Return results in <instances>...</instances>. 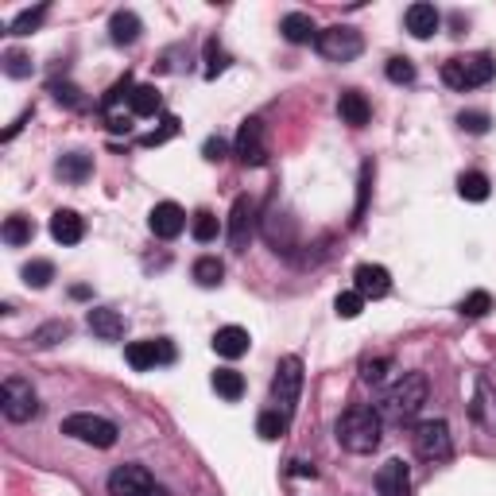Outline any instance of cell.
<instances>
[{"label":"cell","mask_w":496,"mask_h":496,"mask_svg":"<svg viewBox=\"0 0 496 496\" xmlns=\"http://www.w3.org/2000/svg\"><path fill=\"white\" fill-rule=\"evenodd\" d=\"M202 151H206V159H210V163H218V159H226V140H218V136H210V140H206V148H202Z\"/></svg>","instance_id":"cell-44"},{"label":"cell","mask_w":496,"mask_h":496,"mask_svg":"<svg viewBox=\"0 0 496 496\" xmlns=\"http://www.w3.org/2000/svg\"><path fill=\"white\" fill-rule=\"evenodd\" d=\"M381 434H384V419H381V411L369 404H353L346 415L338 419V442H341V450H349V454H372L376 446H381Z\"/></svg>","instance_id":"cell-1"},{"label":"cell","mask_w":496,"mask_h":496,"mask_svg":"<svg viewBox=\"0 0 496 496\" xmlns=\"http://www.w3.org/2000/svg\"><path fill=\"white\" fill-rule=\"evenodd\" d=\"M295 474H299V477H314V466H306V462H295Z\"/></svg>","instance_id":"cell-46"},{"label":"cell","mask_w":496,"mask_h":496,"mask_svg":"<svg viewBox=\"0 0 496 496\" xmlns=\"http://www.w3.org/2000/svg\"><path fill=\"white\" fill-rule=\"evenodd\" d=\"M214 392L221 399H229V404H237V399L244 396V376L237 369H218L214 372Z\"/></svg>","instance_id":"cell-24"},{"label":"cell","mask_w":496,"mask_h":496,"mask_svg":"<svg viewBox=\"0 0 496 496\" xmlns=\"http://www.w3.org/2000/svg\"><path fill=\"white\" fill-rule=\"evenodd\" d=\"M63 434H66V439H74V442L98 446V450H109V446H116V423L101 419V415H90V411L66 415L63 419Z\"/></svg>","instance_id":"cell-4"},{"label":"cell","mask_w":496,"mask_h":496,"mask_svg":"<svg viewBox=\"0 0 496 496\" xmlns=\"http://www.w3.org/2000/svg\"><path fill=\"white\" fill-rule=\"evenodd\" d=\"M51 279H55V264H51V260H31V264H23V283H28V287L43 291Z\"/></svg>","instance_id":"cell-29"},{"label":"cell","mask_w":496,"mask_h":496,"mask_svg":"<svg viewBox=\"0 0 496 496\" xmlns=\"http://www.w3.org/2000/svg\"><path fill=\"white\" fill-rule=\"evenodd\" d=\"M384 74H388V81H396V86H411V81H415V63L396 55V58H388Z\"/></svg>","instance_id":"cell-32"},{"label":"cell","mask_w":496,"mask_h":496,"mask_svg":"<svg viewBox=\"0 0 496 496\" xmlns=\"http://www.w3.org/2000/svg\"><path fill=\"white\" fill-rule=\"evenodd\" d=\"M4 74L8 78H28L31 74V58L20 51H4Z\"/></svg>","instance_id":"cell-39"},{"label":"cell","mask_w":496,"mask_h":496,"mask_svg":"<svg viewBox=\"0 0 496 496\" xmlns=\"http://www.w3.org/2000/svg\"><path fill=\"white\" fill-rule=\"evenodd\" d=\"M148 226H151V233H156V237L175 241V237H179V233L186 229V214H183L179 202H159L156 210H151Z\"/></svg>","instance_id":"cell-15"},{"label":"cell","mask_w":496,"mask_h":496,"mask_svg":"<svg viewBox=\"0 0 496 496\" xmlns=\"http://www.w3.org/2000/svg\"><path fill=\"white\" fill-rule=\"evenodd\" d=\"M51 237L58 244H78L81 237H86V221H81L74 210H55L51 218Z\"/></svg>","instance_id":"cell-19"},{"label":"cell","mask_w":496,"mask_h":496,"mask_svg":"<svg viewBox=\"0 0 496 496\" xmlns=\"http://www.w3.org/2000/svg\"><path fill=\"white\" fill-rule=\"evenodd\" d=\"M0 411H4L8 423H28L39 415V396H35V388L23 376H8L0 384Z\"/></svg>","instance_id":"cell-6"},{"label":"cell","mask_w":496,"mask_h":496,"mask_svg":"<svg viewBox=\"0 0 496 496\" xmlns=\"http://www.w3.org/2000/svg\"><path fill=\"white\" fill-rule=\"evenodd\" d=\"M376 492L381 496H407L411 492V469L404 458H388V462L376 469Z\"/></svg>","instance_id":"cell-13"},{"label":"cell","mask_w":496,"mask_h":496,"mask_svg":"<svg viewBox=\"0 0 496 496\" xmlns=\"http://www.w3.org/2000/svg\"><path fill=\"white\" fill-rule=\"evenodd\" d=\"M283 427H287V415H276V411L260 415V423H256V431H260V439H264V442H276L283 434Z\"/></svg>","instance_id":"cell-35"},{"label":"cell","mask_w":496,"mask_h":496,"mask_svg":"<svg viewBox=\"0 0 496 496\" xmlns=\"http://www.w3.org/2000/svg\"><path fill=\"white\" fill-rule=\"evenodd\" d=\"M299 392H303V361L299 357H283L279 369H276V381H271V396L276 404L283 407V415L291 419L295 404H299Z\"/></svg>","instance_id":"cell-9"},{"label":"cell","mask_w":496,"mask_h":496,"mask_svg":"<svg viewBox=\"0 0 496 496\" xmlns=\"http://www.w3.org/2000/svg\"><path fill=\"white\" fill-rule=\"evenodd\" d=\"M109 496H156V481L144 466H116L109 474Z\"/></svg>","instance_id":"cell-11"},{"label":"cell","mask_w":496,"mask_h":496,"mask_svg":"<svg viewBox=\"0 0 496 496\" xmlns=\"http://www.w3.org/2000/svg\"><path fill=\"white\" fill-rule=\"evenodd\" d=\"M191 233H194V241L210 244V241L218 237V218L210 214V210H198V214H194V221H191Z\"/></svg>","instance_id":"cell-33"},{"label":"cell","mask_w":496,"mask_h":496,"mask_svg":"<svg viewBox=\"0 0 496 496\" xmlns=\"http://www.w3.org/2000/svg\"><path fill=\"white\" fill-rule=\"evenodd\" d=\"M124 361L133 364L136 372H148L156 369V364H171L175 361V349L167 338H144V341H128L124 349Z\"/></svg>","instance_id":"cell-10"},{"label":"cell","mask_w":496,"mask_h":496,"mask_svg":"<svg viewBox=\"0 0 496 496\" xmlns=\"http://www.w3.org/2000/svg\"><path fill=\"white\" fill-rule=\"evenodd\" d=\"M338 113H341V121L353 124V128H364V124H369V116H372L369 101H364V93H357V90H346V93H341Z\"/></svg>","instance_id":"cell-22"},{"label":"cell","mask_w":496,"mask_h":496,"mask_svg":"<svg viewBox=\"0 0 496 496\" xmlns=\"http://www.w3.org/2000/svg\"><path fill=\"white\" fill-rule=\"evenodd\" d=\"M221 276H226V264H221L218 256H198L194 260V279L202 283V287H218Z\"/></svg>","instance_id":"cell-27"},{"label":"cell","mask_w":496,"mask_h":496,"mask_svg":"<svg viewBox=\"0 0 496 496\" xmlns=\"http://www.w3.org/2000/svg\"><path fill=\"white\" fill-rule=\"evenodd\" d=\"M404 23H407V31L415 35V39H431V35L439 31L442 16H439V8H434V4H411L404 12Z\"/></svg>","instance_id":"cell-18"},{"label":"cell","mask_w":496,"mask_h":496,"mask_svg":"<svg viewBox=\"0 0 496 496\" xmlns=\"http://www.w3.org/2000/svg\"><path fill=\"white\" fill-rule=\"evenodd\" d=\"M252 233H256V202L248 194H241L229 210V248L233 252H244Z\"/></svg>","instance_id":"cell-12"},{"label":"cell","mask_w":496,"mask_h":496,"mask_svg":"<svg viewBox=\"0 0 496 496\" xmlns=\"http://www.w3.org/2000/svg\"><path fill=\"white\" fill-rule=\"evenodd\" d=\"M492 78H496V63L489 55H466V58H450V63H442V81L450 90H458V93L489 86Z\"/></svg>","instance_id":"cell-3"},{"label":"cell","mask_w":496,"mask_h":496,"mask_svg":"<svg viewBox=\"0 0 496 496\" xmlns=\"http://www.w3.org/2000/svg\"><path fill=\"white\" fill-rule=\"evenodd\" d=\"M388 369H392V361H388V357H364L361 361V381L364 384H384Z\"/></svg>","instance_id":"cell-34"},{"label":"cell","mask_w":496,"mask_h":496,"mask_svg":"<svg viewBox=\"0 0 496 496\" xmlns=\"http://www.w3.org/2000/svg\"><path fill=\"white\" fill-rule=\"evenodd\" d=\"M353 291H357L361 299H384V295L392 291V276H388V268H381V264H361L353 271Z\"/></svg>","instance_id":"cell-14"},{"label":"cell","mask_w":496,"mask_h":496,"mask_svg":"<svg viewBox=\"0 0 496 496\" xmlns=\"http://www.w3.org/2000/svg\"><path fill=\"white\" fill-rule=\"evenodd\" d=\"M86 322L93 329V338H101V341H121L124 338V314L113 311V306H93V311L86 314Z\"/></svg>","instance_id":"cell-16"},{"label":"cell","mask_w":496,"mask_h":496,"mask_svg":"<svg viewBox=\"0 0 496 496\" xmlns=\"http://www.w3.org/2000/svg\"><path fill=\"white\" fill-rule=\"evenodd\" d=\"M415 454L423 462H446L454 454V439H450V427L446 419H427L415 427Z\"/></svg>","instance_id":"cell-7"},{"label":"cell","mask_w":496,"mask_h":496,"mask_svg":"<svg viewBox=\"0 0 496 496\" xmlns=\"http://www.w3.org/2000/svg\"><path fill=\"white\" fill-rule=\"evenodd\" d=\"M233 156H237L244 167H264L268 163V136H264V121L248 116L237 128V140H233Z\"/></svg>","instance_id":"cell-8"},{"label":"cell","mask_w":496,"mask_h":496,"mask_svg":"<svg viewBox=\"0 0 496 496\" xmlns=\"http://www.w3.org/2000/svg\"><path fill=\"white\" fill-rule=\"evenodd\" d=\"M334 311H338V318H357L364 311V299L357 291H341L334 299Z\"/></svg>","instance_id":"cell-37"},{"label":"cell","mask_w":496,"mask_h":496,"mask_svg":"<svg viewBox=\"0 0 496 496\" xmlns=\"http://www.w3.org/2000/svg\"><path fill=\"white\" fill-rule=\"evenodd\" d=\"M63 338H70V322H51V326H43V329H35V346L39 349H47V346H55V341H63Z\"/></svg>","instance_id":"cell-36"},{"label":"cell","mask_w":496,"mask_h":496,"mask_svg":"<svg viewBox=\"0 0 496 496\" xmlns=\"http://www.w3.org/2000/svg\"><path fill=\"white\" fill-rule=\"evenodd\" d=\"M279 31H283V39L287 43H318V28H314V20L306 16V12H287L279 23Z\"/></svg>","instance_id":"cell-20"},{"label":"cell","mask_w":496,"mask_h":496,"mask_svg":"<svg viewBox=\"0 0 496 496\" xmlns=\"http://www.w3.org/2000/svg\"><path fill=\"white\" fill-rule=\"evenodd\" d=\"M458 311H462V318H485L492 311V295L489 291H469Z\"/></svg>","instance_id":"cell-31"},{"label":"cell","mask_w":496,"mask_h":496,"mask_svg":"<svg viewBox=\"0 0 496 496\" xmlns=\"http://www.w3.org/2000/svg\"><path fill=\"white\" fill-rule=\"evenodd\" d=\"M133 128V116L128 113H109V133H128Z\"/></svg>","instance_id":"cell-45"},{"label":"cell","mask_w":496,"mask_h":496,"mask_svg":"<svg viewBox=\"0 0 496 496\" xmlns=\"http://www.w3.org/2000/svg\"><path fill=\"white\" fill-rule=\"evenodd\" d=\"M427 396H431L427 376H423V372H404L392 384V392L384 396V415L396 419V423H411L423 411V404H427Z\"/></svg>","instance_id":"cell-2"},{"label":"cell","mask_w":496,"mask_h":496,"mask_svg":"<svg viewBox=\"0 0 496 496\" xmlns=\"http://www.w3.org/2000/svg\"><path fill=\"white\" fill-rule=\"evenodd\" d=\"M369 183H372V163H364L361 167V191H357V210H353V226H357V221L364 218V202H369Z\"/></svg>","instance_id":"cell-40"},{"label":"cell","mask_w":496,"mask_h":496,"mask_svg":"<svg viewBox=\"0 0 496 496\" xmlns=\"http://www.w3.org/2000/svg\"><path fill=\"white\" fill-rule=\"evenodd\" d=\"M248 346H252V338H248L244 326H221L214 334V353H218V357H226V361L244 357Z\"/></svg>","instance_id":"cell-17"},{"label":"cell","mask_w":496,"mask_h":496,"mask_svg":"<svg viewBox=\"0 0 496 496\" xmlns=\"http://www.w3.org/2000/svg\"><path fill=\"white\" fill-rule=\"evenodd\" d=\"M4 244H12V248H20V244H31V237H35V226H31V218H23V214H12L8 221H4Z\"/></svg>","instance_id":"cell-25"},{"label":"cell","mask_w":496,"mask_h":496,"mask_svg":"<svg viewBox=\"0 0 496 496\" xmlns=\"http://www.w3.org/2000/svg\"><path fill=\"white\" fill-rule=\"evenodd\" d=\"M55 101H58V105H70V109H81V105H86V101L78 98L74 86H55Z\"/></svg>","instance_id":"cell-43"},{"label":"cell","mask_w":496,"mask_h":496,"mask_svg":"<svg viewBox=\"0 0 496 496\" xmlns=\"http://www.w3.org/2000/svg\"><path fill=\"white\" fill-rule=\"evenodd\" d=\"M47 12H51V8H47V4L23 8V12H20V16H16V20H12V35H31V31H35V28H39V23L47 20Z\"/></svg>","instance_id":"cell-30"},{"label":"cell","mask_w":496,"mask_h":496,"mask_svg":"<svg viewBox=\"0 0 496 496\" xmlns=\"http://www.w3.org/2000/svg\"><path fill=\"white\" fill-rule=\"evenodd\" d=\"M140 31H144V23H140L136 12H128V8H116L113 16H109V35H113V43H136L140 39Z\"/></svg>","instance_id":"cell-21"},{"label":"cell","mask_w":496,"mask_h":496,"mask_svg":"<svg viewBox=\"0 0 496 496\" xmlns=\"http://www.w3.org/2000/svg\"><path fill=\"white\" fill-rule=\"evenodd\" d=\"M318 55L329 58V63H353L361 51H364V35L349 23H334V28L318 31Z\"/></svg>","instance_id":"cell-5"},{"label":"cell","mask_w":496,"mask_h":496,"mask_svg":"<svg viewBox=\"0 0 496 496\" xmlns=\"http://www.w3.org/2000/svg\"><path fill=\"white\" fill-rule=\"evenodd\" d=\"M226 66H229V55L218 47V39H210L206 43V78H218Z\"/></svg>","instance_id":"cell-38"},{"label":"cell","mask_w":496,"mask_h":496,"mask_svg":"<svg viewBox=\"0 0 496 496\" xmlns=\"http://www.w3.org/2000/svg\"><path fill=\"white\" fill-rule=\"evenodd\" d=\"M458 194H462L466 202H485V198H489V179L481 171H469V175L458 179Z\"/></svg>","instance_id":"cell-26"},{"label":"cell","mask_w":496,"mask_h":496,"mask_svg":"<svg viewBox=\"0 0 496 496\" xmlns=\"http://www.w3.org/2000/svg\"><path fill=\"white\" fill-rule=\"evenodd\" d=\"M175 133H179V121H175V116H167V121H163V128H159V133H148L144 140H140V144H144V148H156V144H167V140H171Z\"/></svg>","instance_id":"cell-41"},{"label":"cell","mask_w":496,"mask_h":496,"mask_svg":"<svg viewBox=\"0 0 496 496\" xmlns=\"http://www.w3.org/2000/svg\"><path fill=\"white\" fill-rule=\"evenodd\" d=\"M163 109V98L156 86H136L133 98H128V113L133 116H156Z\"/></svg>","instance_id":"cell-23"},{"label":"cell","mask_w":496,"mask_h":496,"mask_svg":"<svg viewBox=\"0 0 496 496\" xmlns=\"http://www.w3.org/2000/svg\"><path fill=\"white\" fill-rule=\"evenodd\" d=\"M458 124H462L466 133H474V136H485L489 133V116L485 113H462V116H458Z\"/></svg>","instance_id":"cell-42"},{"label":"cell","mask_w":496,"mask_h":496,"mask_svg":"<svg viewBox=\"0 0 496 496\" xmlns=\"http://www.w3.org/2000/svg\"><path fill=\"white\" fill-rule=\"evenodd\" d=\"M90 167H93V163H90V156H81V151H74V156H63V159H58V175H63V179H70V183H81V179H86V175H90Z\"/></svg>","instance_id":"cell-28"}]
</instances>
